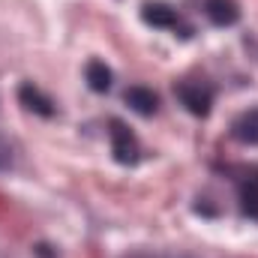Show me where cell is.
<instances>
[{
  "label": "cell",
  "instance_id": "9c48e42d",
  "mask_svg": "<svg viewBox=\"0 0 258 258\" xmlns=\"http://www.w3.org/2000/svg\"><path fill=\"white\" fill-rule=\"evenodd\" d=\"M240 210L249 219H258V174L246 177L240 183Z\"/></svg>",
  "mask_w": 258,
  "mask_h": 258
},
{
  "label": "cell",
  "instance_id": "30bf717a",
  "mask_svg": "<svg viewBox=\"0 0 258 258\" xmlns=\"http://www.w3.org/2000/svg\"><path fill=\"white\" fill-rule=\"evenodd\" d=\"M9 159H12V156H9V144H6V141H0V168H6V165H9Z\"/></svg>",
  "mask_w": 258,
  "mask_h": 258
},
{
  "label": "cell",
  "instance_id": "52a82bcc",
  "mask_svg": "<svg viewBox=\"0 0 258 258\" xmlns=\"http://www.w3.org/2000/svg\"><path fill=\"white\" fill-rule=\"evenodd\" d=\"M231 132H234V138L243 141V144H258V108L240 114V117L231 123Z\"/></svg>",
  "mask_w": 258,
  "mask_h": 258
},
{
  "label": "cell",
  "instance_id": "6da1fadb",
  "mask_svg": "<svg viewBox=\"0 0 258 258\" xmlns=\"http://www.w3.org/2000/svg\"><path fill=\"white\" fill-rule=\"evenodd\" d=\"M111 153H114V159H117L120 165L138 162V153H141L138 138H135V135L129 132V126H123L120 120H111Z\"/></svg>",
  "mask_w": 258,
  "mask_h": 258
},
{
  "label": "cell",
  "instance_id": "5b68a950",
  "mask_svg": "<svg viewBox=\"0 0 258 258\" xmlns=\"http://www.w3.org/2000/svg\"><path fill=\"white\" fill-rule=\"evenodd\" d=\"M204 12L216 27H231L240 18V6L234 0H204Z\"/></svg>",
  "mask_w": 258,
  "mask_h": 258
},
{
  "label": "cell",
  "instance_id": "ba28073f",
  "mask_svg": "<svg viewBox=\"0 0 258 258\" xmlns=\"http://www.w3.org/2000/svg\"><path fill=\"white\" fill-rule=\"evenodd\" d=\"M84 78H87V87L96 90V93L111 90V69L102 63V60H90L87 69H84Z\"/></svg>",
  "mask_w": 258,
  "mask_h": 258
},
{
  "label": "cell",
  "instance_id": "3957f363",
  "mask_svg": "<svg viewBox=\"0 0 258 258\" xmlns=\"http://www.w3.org/2000/svg\"><path fill=\"white\" fill-rule=\"evenodd\" d=\"M141 18L147 24H153V27H162V30H183V33H189L183 18L171 6H165V3H144L141 6Z\"/></svg>",
  "mask_w": 258,
  "mask_h": 258
},
{
  "label": "cell",
  "instance_id": "277c9868",
  "mask_svg": "<svg viewBox=\"0 0 258 258\" xmlns=\"http://www.w3.org/2000/svg\"><path fill=\"white\" fill-rule=\"evenodd\" d=\"M18 99H21V105H24L27 111L39 114V117H51V114H54V102H51L36 84H30V81L18 87Z\"/></svg>",
  "mask_w": 258,
  "mask_h": 258
},
{
  "label": "cell",
  "instance_id": "8992f818",
  "mask_svg": "<svg viewBox=\"0 0 258 258\" xmlns=\"http://www.w3.org/2000/svg\"><path fill=\"white\" fill-rule=\"evenodd\" d=\"M123 99H126V105L135 111V114H141V117H150L156 108H159V96L150 90V87H129L126 93H123Z\"/></svg>",
  "mask_w": 258,
  "mask_h": 258
},
{
  "label": "cell",
  "instance_id": "7a4b0ae2",
  "mask_svg": "<svg viewBox=\"0 0 258 258\" xmlns=\"http://www.w3.org/2000/svg\"><path fill=\"white\" fill-rule=\"evenodd\" d=\"M174 93H177V99L186 105V111L195 114V117H204V114L210 111V105H213V93H210V87H201V84H192V81L177 84Z\"/></svg>",
  "mask_w": 258,
  "mask_h": 258
}]
</instances>
